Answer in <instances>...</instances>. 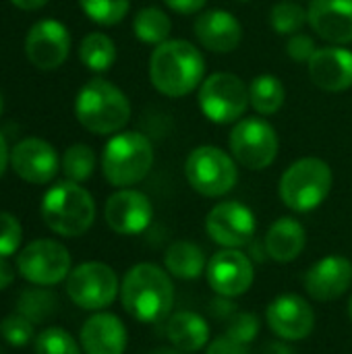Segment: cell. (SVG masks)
<instances>
[{"mask_svg": "<svg viewBox=\"0 0 352 354\" xmlns=\"http://www.w3.org/2000/svg\"><path fill=\"white\" fill-rule=\"evenodd\" d=\"M203 75L205 58L187 39H166L149 56V81L168 97L189 95L203 83Z\"/></svg>", "mask_w": 352, "mask_h": 354, "instance_id": "6da1fadb", "label": "cell"}, {"mask_svg": "<svg viewBox=\"0 0 352 354\" xmlns=\"http://www.w3.org/2000/svg\"><path fill=\"white\" fill-rule=\"evenodd\" d=\"M120 301L137 322L156 324L168 317L174 305V286L170 276L156 263H137L122 278Z\"/></svg>", "mask_w": 352, "mask_h": 354, "instance_id": "7a4b0ae2", "label": "cell"}, {"mask_svg": "<svg viewBox=\"0 0 352 354\" xmlns=\"http://www.w3.org/2000/svg\"><path fill=\"white\" fill-rule=\"evenodd\" d=\"M75 116L93 135L120 133L131 120L129 97L106 79L87 81L75 97Z\"/></svg>", "mask_w": 352, "mask_h": 354, "instance_id": "3957f363", "label": "cell"}, {"mask_svg": "<svg viewBox=\"0 0 352 354\" xmlns=\"http://www.w3.org/2000/svg\"><path fill=\"white\" fill-rule=\"evenodd\" d=\"M41 218L60 236H81L95 220V201L79 183L64 180L41 197Z\"/></svg>", "mask_w": 352, "mask_h": 354, "instance_id": "277c9868", "label": "cell"}, {"mask_svg": "<svg viewBox=\"0 0 352 354\" xmlns=\"http://www.w3.org/2000/svg\"><path fill=\"white\" fill-rule=\"evenodd\" d=\"M151 166V141L137 131L114 133L102 153V172L112 187L129 189L141 183L149 174Z\"/></svg>", "mask_w": 352, "mask_h": 354, "instance_id": "5b68a950", "label": "cell"}, {"mask_svg": "<svg viewBox=\"0 0 352 354\" xmlns=\"http://www.w3.org/2000/svg\"><path fill=\"white\" fill-rule=\"evenodd\" d=\"M334 185V174L328 162L319 158H301L293 162L278 185V195L286 207L293 212H313L330 195Z\"/></svg>", "mask_w": 352, "mask_h": 354, "instance_id": "8992f818", "label": "cell"}, {"mask_svg": "<svg viewBox=\"0 0 352 354\" xmlns=\"http://www.w3.org/2000/svg\"><path fill=\"white\" fill-rule=\"evenodd\" d=\"M237 160L216 145L195 147L185 164L189 185L203 197H222L237 185Z\"/></svg>", "mask_w": 352, "mask_h": 354, "instance_id": "52a82bcc", "label": "cell"}, {"mask_svg": "<svg viewBox=\"0 0 352 354\" xmlns=\"http://www.w3.org/2000/svg\"><path fill=\"white\" fill-rule=\"evenodd\" d=\"M199 108L216 124L239 122L249 102V85L232 73H214L199 85Z\"/></svg>", "mask_w": 352, "mask_h": 354, "instance_id": "ba28073f", "label": "cell"}, {"mask_svg": "<svg viewBox=\"0 0 352 354\" xmlns=\"http://www.w3.org/2000/svg\"><path fill=\"white\" fill-rule=\"evenodd\" d=\"M228 147L241 166L249 170H263L274 164L280 141L276 129L268 120L251 116L234 122L228 137Z\"/></svg>", "mask_w": 352, "mask_h": 354, "instance_id": "9c48e42d", "label": "cell"}, {"mask_svg": "<svg viewBox=\"0 0 352 354\" xmlns=\"http://www.w3.org/2000/svg\"><path fill=\"white\" fill-rule=\"evenodd\" d=\"M17 272L35 286H54L71 274L68 249L52 239L31 241L17 255Z\"/></svg>", "mask_w": 352, "mask_h": 354, "instance_id": "30bf717a", "label": "cell"}, {"mask_svg": "<svg viewBox=\"0 0 352 354\" xmlns=\"http://www.w3.org/2000/svg\"><path fill=\"white\" fill-rule=\"evenodd\" d=\"M118 290L120 288L116 272L100 261L81 263L71 270L66 278L68 299L85 311H100L104 307H110Z\"/></svg>", "mask_w": 352, "mask_h": 354, "instance_id": "8fae6325", "label": "cell"}, {"mask_svg": "<svg viewBox=\"0 0 352 354\" xmlns=\"http://www.w3.org/2000/svg\"><path fill=\"white\" fill-rule=\"evenodd\" d=\"M255 214L241 201H222L205 218V230L224 249L247 247L255 239Z\"/></svg>", "mask_w": 352, "mask_h": 354, "instance_id": "7c38bea8", "label": "cell"}, {"mask_svg": "<svg viewBox=\"0 0 352 354\" xmlns=\"http://www.w3.org/2000/svg\"><path fill=\"white\" fill-rule=\"evenodd\" d=\"M71 52V33L56 19H41L31 25L25 37V56L39 71H56Z\"/></svg>", "mask_w": 352, "mask_h": 354, "instance_id": "4fadbf2b", "label": "cell"}, {"mask_svg": "<svg viewBox=\"0 0 352 354\" xmlns=\"http://www.w3.org/2000/svg\"><path fill=\"white\" fill-rule=\"evenodd\" d=\"M207 282L220 297H241L253 286V261L239 249H222L207 263Z\"/></svg>", "mask_w": 352, "mask_h": 354, "instance_id": "5bb4252c", "label": "cell"}, {"mask_svg": "<svg viewBox=\"0 0 352 354\" xmlns=\"http://www.w3.org/2000/svg\"><path fill=\"white\" fill-rule=\"evenodd\" d=\"M10 166L21 180L29 185H46L58 174L60 160L48 141L27 137L10 149Z\"/></svg>", "mask_w": 352, "mask_h": 354, "instance_id": "9a60e30c", "label": "cell"}, {"mask_svg": "<svg viewBox=\"0 0 352 354\" xmlns=\"http://www.w3.org/2000/svg\"><path fill=\"white\" fill-rule=\"evenodd\" d=\"M104 218L106 224L118 234H141L154 220V207L145 193L122 189L108 197Z\"/></svg>", "mask_w": 352, "mask_h": 354, "instance_id": "2e32d148", "label": "cell"}, {"mask_svg": "<svg viewBox=\"0 0 352 354\" xmlns=\"http://www.w3.org/2000/svg\"><path fill=\"white\" fill-rule=\"evenodd\" d=\"M266 319L270 330L288 342L305 340L315 326L313 307L299 295H282L268 305Z\"/></svg>", "mask_w": 352, "mask_h": 354, "instance_id": "e0dca14e", "label": "cell"}, {"mask_svg": "<svg viewBox=\"0 0 352 354\" xmlns=\"http://www.w3.org/2000/svg\"><path fill=\"white\" fill-rule=\"evenodd\" d=\"M305 290L311 299L328 303L340 299L352 284V263L342 255H328L305 274Z\"/></svg>", "mask_w": 352, "mask_h": 354, "instance_id": "ac0fdd59", "label": "cell"}, {"mask_svg": "<svg viewBox=\"0 0 352 354\" xmlns=\"http://www.w3.org/2000/svg\"><path fill=\"white\" fill-rule=\"evenodd\" d=\"M307 23L317 37L332 46L351 44L352 0H311L307 8Z\"/></svg>", "mask_w": 352, "mask_h": 354, "instance_id": "d6986e66", "label": "cell"}, {"mask_svg": "<svg viewBox=\"0 0 352 354\" xmlns=\"http://www.w3.org/2000/svg\"><path fill=\"white\" fill-rule=\"evenodd\" d=\"M193 31L199 44L216 54L234 52L243 39L241 21L232 12L222 8H212L201 12L193 23Z\"/></svg>", "mask_w": 352, "mask_h": 354, "instance_id": "ffe728a7", "label": "cell"}, {"mask_svg": "<svg viewBox=\"0 0 352 354\" xmlns=\"http://www.w3.org/2000/svg\"><path fill=\"white\" fill-rule=\"evenodd\" d=\"M311 81L324 91H346L352 87V52L344 46L317 48L307 62Z\"/></svg>", "mask_w": 352, "mask_h": 354, "instance_id": "44dd1931", "label": "cell"}, {"mask_svg": "<svg viewBox=\"0 0 352 354\" xmlns=\"http://www.w3.org/2000/svg\"><path fill=\"white\" fill-rule=\"evenodd\" d=\"M85 354H124L127 328L112 313L91 315L79 334Z\"/></svg>", "mask_w": 352, "mask_h": 354, "instance_id": "7402d4cb", "label": "cell"}, {"mask_svg": "<svg viewBox=\"0 0 352 354\" xmlns=\"http://www.w3.org/2000/svg\"><path fill=\"white\" fill-rule=\"evenodd\" d=\"M263 243H266L270 259H274L278 263H290L303 253L305 243H307V234H305V228L299 220L278 218L270 226Z\"/></svg>", "mask_w": 352, "mask_h": 354, "instance_id": "603a6c76", "label": "cell"}, {"mask_svg": "<svg viewBox=\"0 0 352 354\" xmlns=\"http://www.w3.org/2000/svg\"><path fill=\"white\" fill-rule=\"evenodd\" d=\"M166 334L174 348L187 354L201 351L210 342L207 322L193 311H178V313L170 315Z\"/></svg>", "mask_w": 352, "mask_h": 354, "instance_id": "cb8c5ba5", "label": "cell"}, {"mask_svg": "<svg viewBox=\"0 0 352 354\" xmlns=\"http://www.w3.org/2000/svg\"><path fill=\"white\" fill-rule=\"evenodd\" d=\"M166 270L180 280H195L205 270L203 249L191 241H174L164 253Z\"/></svg>", "mask_w": 352, "mask_h": 354, "instance_id": "d4e9b609", "label": "cell"}, {"mask_svg": "<svg viewBox=\"0 0 352 354\" xmlns=\"http://www.w3.org/2000/svg\"><path fill=\"white\" fill-rule=\"evenodd\" d=\"M284 100H286V89L282 81L274 75H259L249 85L251 108L261 116L278 114L280 108L284 106Z\"/></svg>", "mask_w": 352, "mask_h": 354, "instance_id": "484cf974", "label": "cell"}, {"mask_svg": "<svg viewBox=\"0 0 352 354\" xmlns=\"http://www.w3.org/2000/svg\"><path fill=\"white\" fill-rule=\"evenodd\" d=\"M79 58L89 71L106 73L116 62V46H114L112 37H108L106 33L93 31V33H87L81 39Z\"/></svg>", "mask_w": 352, "mask_h": 354, "instance_id": "4316f807", "label": "cell"}, {"mask_svg": "<svg viewBox=\"0 0 352 354\" xmlns=\"http://www.w3.org/2000/svg\"><path fill=\"white\" fill-rule=\"evenodd\" d=\"M170 29H172L170 17L158 6H145L137 10L133 19L135 37L143 44H154V46L164 44L166 39H170Z\"/></svg>", "mask_w": 352, "mask_h": 354, "instance_id": "83f0119b", "label": "cell"}, {"mask_svg": "<svg viewBox=\"0 0 352 354\" xmlns=\"http://www.w3.org/2000/svg\"><path fill=\"white\" fill-rule=\"evenodd\" d=\"M58 309V299L52 290H46L44 286L27 288L17 299V313L27 317L33 326L48 322Z\"/></svg>", "mask_w": 352, "mask_h": 354, "instance_id": "f1b7e54d", "label": "cell"}, {"mask_svg": "<svg viewBox=\"0 0 352 354\" xmlns=\"http://www.w3.org/2000/svg\"><path fill=\"white\" fill-rule=\"evenodd\" d=\"M60 168H62L66 180L85 183L87 178H91V174L95 170V151L85 143H75L62 153Z\"/></svg>", "mask_w": 352, "mask_h": 354, "instance_id": "f546056e", "label": "cell"}, {"mask_svg": "<svg viewBox=\"0 0 352 354\" xmlns=\"http://www.w3.org/2000/svg\"><path fill=\"white\" fill-rule=\"evenodd\" d=\"M305 23L307 10L293 0H282L274 4L270 10V25L280 35H295L305 27Z\"/></svg>", "mask_w": 352, "mask_h": 354, "instance_id": "4dcf8cb0", "label": "cell"}, {"mask_svg": "<svg viewBox=\"0 0 352 354\" xmlns=\"http://www.w3.org/2000/svg\"><path fill=\"white\" fill-rule=\"evenodd\" d=\"M79 6L93 23L110 27L127 17L131 0H79Z\"/></svg>", "mask_w": 352, "mask_h": 354, "instance_id": "1f68e13d", "label": "cell"}, {"mask_svg": "<svg viewBox=\"0 0 352 354\" xmlns=\"http://www.w3.org/2000/svg\"><path fill=\"white\" fill-rule=\"evenodd\" d=\"M35 354H81L77 340L62 328H46L35 338Z\"/></svg>", "mask_w": 352, "mask_h": 354, "instance_id": "d6a6232c", "label": "cell"}, {"mask_svg": "<svg viewBox=\"0 0 352 354\" xmlns=\"http://www.w3.org/2000/svg\"><path fill=\"white\" fill-rule=\"evenodd\" d=\"M0 336L10 346H27L33 340V324L23 315H6L0 322Z\"/></svg>", "mask_w": 352, "mask_h": 354, "instance_id": "836d02e7", "label": "cell"}, {"mask_svg": "<svg viewBox=\"0 0 352 354\" xmlns=\"http://www.w3.org/2000/svg\"><path fill=\"white\" fill-rule=\"evenodd\" d=\"M259 328H261V324H259V317L255 313H234L228 319L226 336L249 346L257 338Z\"/></svg>", "mask_w": 352, "mask_h": 354, "instance_id": "e575fe53", "label": "cell"}, {"mask_svg": "<svg viewBox=\"0 0 352 354\" xmlns=\"http://www.w3.org/2000/svg\"><path fill=\"white\" fill-rule=\"evenodd\" d=\"M21 243H23L21 222L8 212H0V257L15 255Z\"/></svg>", "mask_w": 352, "mask_h": 354, "instance_id": "d590c367", "label": "cell"}, {"mask_svg": "<svg viewBox=\"0 0 352 354\" xmlns=\"http://www.w3.org/2000/svg\"><path fill=\"white\" fill-rule=\"evenodd\" d=\"M286 52L295 62H309L313 58V54L317 52L315 39L307 33H295L290 35L288 44H286Z\"/></svg>", "mask_w": 352, "mask_h": 354, "instance_id": "8d00e7d4", "label": "cell"}, {"mask_svg": "<svg viewBox=\"0 0 352 354\" xmlns=\"http://www.w3.org/2000/svg\"><path fill=\"white\" fill-rule=\"evenodd\" d=\"M205 354H249V348H247V344H241L224 334L210 342Z\"/></svg>", "mask_w": 352, "mask_h": 354, "instance_id": "74e56055", "label": "cell"}, {"mask_svg": "<svg viewBox=\"0 0 352 354\" xmlns=\"http://www.w3.org/2000/svg\"><path fill=\"white\" fill-rule=\"evenodd\" d=\"M210 311L218 317V319H230L234 313H237V307L230 303V299L228 297H220L218 295V299H214L212 303H210Z\"/></svg>", "mask_w": 352, "mask_h": 354, "instance_id": "f35d334b", "label": "cell"}, {"mask_svg": "<svg viewBox=\"0 0 352 354\" xmlns=\"http://www.w3.org/2000/svg\"><path fill=\"white\" fill-rule=\"evenodd\" d=\"M174 12H180V15H195L203 8V4L207 0H164Z\"/></svg>", "mask_w": 352, "mask_h": 354, "instance_id": "ab89813d", "label": "cell"}, {"mask_svg": "<svg viewBox=\"0 0 352 354\" xmlns=\"http://www.w3.org/2000/svg\"><path fill=\"white\" fill-rule=\"evenodd\" d=\"M15 280V272L10 268V263L6 261V257H0V290H6Z\"/></svg>", "mask_w": 352, "mask_h": 354, "instance_id": "60d3db41", "label": "cell"}, {"mask_svg": "<svg viewBox=\"0 0 352 354\" xmlns=\"http://www.w3.org/2000/svg\"><path fill=\"white\" fill-rule=\"evenodd\" d=\"M270 255H268V249H266V243H257V241H251L249 243V259L251 261H266Z\"/></svg>", "mask_w": 352, "mask_h": 354, "instance_id": "b9f144b4", "label": "cell"}, {"mask_svg": "<svg viewBox=\"0 0 352 354\" xmlns=\"http://www.w3.org/2000/svg\"><path fill=\"white\" fill-rule=\"evenodd\" d=\"M8 160H10V151H8L4 135L0 133V178H2V174L6 170V166H8Z\"/></svg>", "mask_w": 352, "mask_h": 354, "instance_id": "7bdbcfd3", "label": "cell"}, {"mask_svg": "<svg viewBox=\"0 0 352 354\" xmlns=\"http://www.w3.org/2000/svg\"><path fill=\"white\" fill-rule=\"evenodd\" d=\"M17 8H23V10H37L41 8L48 0H10Z\"/></svg>", "mask_w": 352, "mask_h": 354, "instance_id": "ee69618b", "label": "cell"}, {"mask_svg": "<svg viewBox=\"0 0 352 354\" xmlns=\"http://www.w3.org/2000/svg\"><path fill=\"white\" fill-rule=\"evenodd\" d=\"M263 354H293V351L284 342H274L263 351Z\"/></svg>", "mask_w": 352, "mask_h": 354, "instance_id": "f6af8a7d", "label": "cell"}, {"mask_svg": "<svg viewBox=\"0 0 352 354\" xmlns=\"http://www.w3.org/2000/svg\"><path fill=\"white\" fill-rule=\"evenodd\" d=\"M149 354H187L183 353V351H178V348H158V351H154V353Z\"/></svg>", "mask_w": 352, "mask_h": 354, "instance_id": "bcb514c9", "label": "cell"}, {"mask_svg": "<svg viewBox=\"0 0 352 354\" xmlns=\"http://www.w3.org/2000/svg\"><path fill=\"white\" fill-rule=\"evenodd\" d=\"M2 110H4V97H2V93H0V116H2Z\"/></svg>", "mask_w": 352, "mask_h": 354, "instance_id": "7dc6e473", "label": "cell"}, {"mask_svg": "<svg viewBox=\"0 0 352 354\" xmlns=\"http://www.w3.org/2000/svg\"><path fill=\"white\" fill-rule=\"evenodd\" d=\"M349 315H351V319H352V297H351V301H349Z\"/></svg>", "mask_w": 352, "mask_h": 354, "instance_id": "c3c4849f", "label": "cell"}, {"mask_svg": "<svg viewBox=\"0 0 352 354\" xmlns=\"http://www.w3.org/2000/svg\"><path fill=\"white\" fill-rule=\"evenodd\" d=\"M0 354H4V351H2V348H0Z\"/></svg>", "mask_w": 352, "mask_h": 354, "instance_id": "681fc988", "label": "cell"}, {"mask_svg": "<svg viewBox=\"0 0 352 354\" xmlns=\"http://www.w3.org/2000/svg\"><path fill=\"white\" fill-rule=\"evenodd\" d=\"M239 2H247V0H239Z\"/></svg>", "mask_w": 352, "mask_h": 354, "instance_id": "f907efd6", "label": "cell"}]
</instances>
